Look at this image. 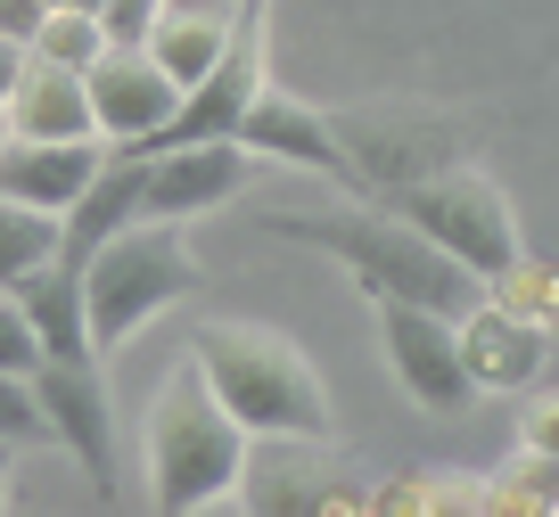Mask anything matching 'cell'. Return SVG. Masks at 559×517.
Segmentation results:
<instances>
[{
    "mask_svg": "<svg viewBox=\"0 0 559 517\" xmlns=\"http://www.w3.org/2000/svg\"><path fill=\"white\" fill-rule=\"evenodd\" d=\"M190 362L206 378V395L239 419L247 435H337L330 386L305 362V345H288L263 321H198Z\"/></svg>",
    "mask_w": 559,
    "mask_h": 517,
    "instance_id": "cell-3",
    "label": "cell"
},
{
    "mask_svg": "<svg viewBox=\"0 0 559 517\" xmlns=\"http://www.w3.org/2000/svg\"><path fill=\"white\" fill-rule=\"evenodd\" d=\"M34 411L50 428V444L91 477L99 501H123L116 484V411H107L99 362H34Z\"/></svg>",
    "mask_w": 559,
    "mask_h": 517,
    "instance_id": "cell-8",
    "label": "cell"
},
{
    "mask_svg": "<svg viewBox=\"0 0 559 517\" xmlns=\"http://www.w3.org/2000/svg\"><path fill=\"white\" fill-rule=\"evenodd\" d=\"M9 477H17V444H0V509H9Z\"/></svg>",
    "mask_w": 559,
    "mask_h": 517,
    "instance_id": "cell-29",
    "label": "cell"
},
{
    "mask_svg": "<svg viewBox=\"0 0 559 517\" xmlns=\"http://www.w3.org/2000/svg\"><path fill=\"white\" fill-rule=\"evenodd\" d=\"M330 123L346 140L354 197H395L469 156V123L437 116V107H354V116H330Z\"/></svg>",
    "mask_w": 559,
    "mask_h": 517,
    "instance_id": "cell-7",
    "label": "cell"
},
{
    "mask_svg": "<svg viewBox=\"0 0 559 517\" xmlns=\"http://www.w3.org/2000/svg\"><path fill=\"white\" fill-rule=\"evenodd\" d=\"M58 255V214H34L17 197H0V288H17L34 263Z\"/></svg>",
    "mask_w": 559,
    "mask_h": 517,
    "instance_id": "cell-22",
    "label": "cell"
},
{
    "mask_svg": "<svg viewBox=\"0 0 559 517\" xmlns=\"http://www.w3.org/2000/svg\"><path fill=\"white\" fill-rule=\"evenodd\" d=\"M91 17H99L107 41H140V34H148V17H157V0H99Z\"/></svg>",
    "mask_w": 559,
    "mask_h": 517,
    "instance_id": "cell-27",
    "label": "cell"
},
{
    "mask_svg": "<svg viewBox=\"0 0 559 517\" xmlns=\"http://www.w3.org/2000/svg\"><path fill=\"white\" fill-rule=\"evenodd\" d=\"M34 362H41V345H34V328H25L17 296L0 288V378H34Z\"/></svg>",
    "mask_w": 559,
    "mask_h": 517,
    "instance_id": "cell-25",
    "label": "cell"
},
{
    "mask_svg": "<svg viewBox=\"0 0 559 517\" xmlns=\"http://www.w3.org/2000/svg\"><path fill=\"white\" fill-rule=\"evenodd\" d=\"M263 239L313 247V255L346 263V279L370 296V304H428V312H469L477 279L444 255L437 239H419L386 197H354V206H313V214H255Z\"/></svg>",
    "mask_w": 559,
    "mask_h": 517,
    "instance_id": "cell-1",
    "label": "cell"
},
{
    "mask_svg": "<svg viewBox=\"0 0 559 517\" xmlns=\"http://www.w3.org/2000/svg\"><path fill=\"white\" fill-rule=\"evenodd\" d=\"M453 345H461V370H469L477 395H526L551 362V328L519 321V312L486 304L477 296L469 312H453Z\"/></svg>",
    "mask_w": 559,
    "mask_h": 517,
    "instance_id": "cell-13",
    "label": "cell"
},
{
    "mask_svg": "<svg viewBox=\"0 0 559 517\" xmlns=\"http://www.w3.org/2000/svg\"><path fill=\"white\" fill-rule=\"evenodd\" d=\"M99 50H107V34H99V17H83V9H50V17H34V34H25V58L67 67V74H83Z\"/></svg>",
    "mask_w": 559,
    "mask_h": 517,
    "instance_id": "cell-23",
    "label": "cell"
},
{
    "mask_svg": "<svg viewBox=\"0 0 559 517\" xmlns=\"http://www.w3.org/2000/svg\"><path fill=\"white\" fill-rule=\"evenodd\" d=\"M230 25H239V9H157V17H148V34H140V50L157 58V74H165L174 91H190L198 74L223 58Z\"/></svg>",
    "mask_w": 559,
    "mask_h": 517,
    "instance_id": "cell-18",
    "label": "cell"
},
{
    "mask_svg": "<svg viewBox=\"0 0 559 517\" xmlns=\"http://www.w3.org/2000/svg\"><path fill=\"white\" fill-rule=\"evenodd\" d=\"M486 304H502V312H519V321H535V328H551L559 337V263H535V255H519V263H502V272L486 279Z\"/></svg>",
    "mask_w": 559,
    "mask_h": 517,
    "instance_id": "cell-21",
    "label": "cell"
},
{
    "mask_svg": "<svg viewBox=\"0 0 559 517\" xmlns=\"http://www.w3.org/2000/svg\"><path fill=\"white\" fill-rule=\"evenodd\" d=\"M230 501L255 517H346L370 501V484L337 452V435H247V468Z\"/></svg>",
    "mask_w": 559,
    "mask_h": 517,
    "instance_id": "cell-6",
    "label": "cell"
},
{
    "mask_svg": "<svg viewBox=\"0 0 559 517\" xmlns=\"http://www.w3.org/2000/svg\"><path fill=\"white\" fill-rule=\"evenodd\" d=\"M263 156L247 140H190V148H157L140 156V214L157 223H198V214L230 206V197L255 181Z\"/></svg>",
    "mask_w": 559,
    "mask_h": 517,
    "instance_id": "cell-10",
    "label": "cell"
},
{
    "mask_svg": "<svg viewBox=\"0 0 559 517\" xmlns=\"http://www.w3.org/2000/svg\"><path fill=\"white\" fill-rule=\"evenodd\" d=\"M362 509H386V517H412V509H469V517H486V477H469V468H419V477L370 484Z\"/></svg>",
    "mask_w": 559,
    "mask_h": 517,
    "instance_id": "cell-19",
    "label": "cell"
},
{
    "mask_svg": "<svg viewBox=\"0 0 559 517\" xmlns=\"http://www.w3.org/2000/svg\"><path fill=\"white\" fill-rule=\"evenodd\" d=\"M0 132H17V140H83V132H91L83 74H67V67H41V58H25L17 91L0 99Z\"/></svg>",
    "mask_w": 559,
    "mask_h": 517,
    "instance_id": "cell-17",
    "label": "cell"
},
{
    "mask_svg": "<svg viewBox=\"0 0 559 517\" xmlns=\"http://www.w3.org/2000/svg\"><path fill=\"white\" fill-rule=\"evenodd\" d=\"M9 296H17L25 328H34L41 362H99V353H91V312H83V272H74V263H58V255L34 263Z\"/></svg>",
    "mask_w": 559,
    "mask_h": 517,
    "instance_id": "cell-15",
    "label": "cell"
},
{
    "mask_svg": "<svg viewBox=\"0 0 559 517\" xmlns=\"http://www.w3.org/2000/svg\"><path fill=\"white\" fill-rule=\"evenodd\" d=\"M247 468V428L206 395L198 362L181 353L174 370L148 395V419H140V477H148V509L157 517H198L223 509L239 493Z\"/></svg>",
    "mask_w": 559,
    "mask_h": 517,
    "instance_id": "cell-2",
    "label": "cell"
},
{
    "mask_svg": "<svg viewBox=\"0 0 559 517\" xmlns=\"http://www.w3.org/2000/svg\"><path fill=\"white\" fill-rule=\"evenodd\" d=\"M107 140L83 132V140H17L0 132V197H17V206L34 214H67L74 197H83V181L99 172Z\"/></svg>",
    "mask_w": 559,
    "mask_h": 517,
    "instance_id": "cell-14",
    "label": "cell"
},
{
    "mask_svg": "<svg viewBox=\"0 0 559 517\" xmlns=\"http://www.w3.org/2000/svg\"><path fill=\"white\" fill-rule=\"evenodd\" d=\"M83 99H91V132H99L107 148H140V140L174 116L181 91L157 74V58L140 50V41H107L83 67Z\"/></svg>",
    "mask_w": 559,
    "mask_h": 517,
    "instance_id": "cell-11",
    "label": "cell"
},
{
    "mask_svg": "<svg viewBox=\"0 0 559 517\" xmlns=\"http://www.w3.org/2000/svg\"><path fill=\"white\" fill-rule=\"evenodd\" d=\"M123 223H140V156L107 148L99 172L83 181V197L58 214V263H74V272H83V255H91V247H107Z\"/></svg>",
    "mask_w": 559,
    "mask_h": 517,
    "instance_id": "cell-16",
    "label": "cell"
},
{
    "mask_svg": "<svg viewBox=\"0 0 559 517\" xmlns=\"http://www.w3.org/2000/svg\"><path fill=\"white\" fill-rule=\"evenodd\" d=\"M486 509H493V517H551V509H559V452L519 444V452L486 477Z\"/></svg>",
    "mask_w": 559,
    "mask_h": 517,
    "instance_id": "cell-20",
    "label": "cell"
},
{
    "mask_svg": "<svg viewBox=\"0 0 559 517\" xmlns=\"http://www.w3.org/2000/svg\"><path fill=\"white\" fill-rule=\"evenodd\" d=\"M157 9H239V0H157Z\"/></svg>",
    "mask_w": 559,
    "mask_h": 517,
    "instance_id": "cell-30",
    "label": "cell"
},
{
    "mask_svg": "<svg viewBox=\"0 0 559 517\" xmlns=\"http://www.w3.org/2000/svg\"><path fill=\"white\" fill-rule=\"evenodd\" d=\"M519 444H535V452H559V386H551V395H535V386H526V411H519Z\"/></svg>",
    "mask_w": 559,
    "mask_h": 517,
    "instance_id": "cell-26",
    "label": "cell"
},
{
    "mask_svg": "<svg viewBox=\"0 0 559 517\" xmlns=\"http://www.w3.org/2000/svg\"><path fill=\"white\" fill-rule=\"evenodd\" d=\"M17 74H25V41H17V34H0V99L17 91Z\"/></svg>",
    "mask_w": 559,
    "mask_h": 517,
    "instance_id": "cell-28",
    "label": "cell"
},
{
    "mask_svg": "<svg viewBox=\"0 0 559 517\" xmlns=\"http://www.w3.org/2000/svg\"><path fill=\"white\" fill-rule=\"evenodd\" d=\"M50 9H83V17H91V9H99V0H41V17H50Z\"/></svg>",
    "mask_w": 559,
    "mask_h": 517,
    "instance_id": "cell-31",
    "label": "cell"
},
{
    "mask_svg": "<svg viewBox=\"0 0 559 517\" xmlns=\"http://www.w3.org/2000/svg\"><path fill=\"white\" fill-rule=\"evenodd\" d=\"M206 288V272H198L190 255V223H157V214H140V223H123L107 247H91L83 255V312H91V353H123L132 345V328H148L157 312L190 304V296Z\"/></svg>",
    "mask_w": 559,
    "mask_h": 517,
    "instance_id": "cell-4",
    "label": "cell"
},
{
    "mask_svg": "<svg viewBox=\"0 0 559 517\" xmlns=\"http://www.w3.org/2000/svg\"><path fill=\"white\" fill-rule=\"evenodd\" d=\"M386 206H395L403 223L419 230V239H437L444 255H453L461 272L477 279V288H486L502 263H519V255H526L510 197L493 190V181L469 165V156H461V165H444V172H428V181H412V190H395Z\"/></svg>",
    "mask_w": 559,
    "mask_h": 517,
    "instance_id": "cell-5",
    "label": "cell"
},
{
    "mask_svg": "<svg viewBox=\"0 0 559 517\" xmlns=\"http://www.w3.org/2000/svg\"><path fill=\"white\" fill-rule=\"evenodd\" d=\"M379 345H386V370L395 386L437 419H461L477 402L469 370H461V345H453V312H428V304H379Z\"/></svg>",
    "mask_w": 559,
    "mask_h": 517,
    "instance_id": "cell-9",
    "label": "cell"
},
{
    "mask_svg": "<svg viewBox=\"0 0 559 517\" xmlns=\"http://www.w3.org/2000/svg\"><path fill=\"white\" fill-rule=\"evenodd\" d=\"M0 444H50V428H41L34 411V378H0Z\"/></svg>",
    "mask_w": 559,
    "mask_h": 517,
    "instance_id": "cell-24",
    "label": "cell"
},
{
    "mask_svg": "<svg viewBox=\"0 0 559 517\" xmlns=\"http://www.w3.org/2000/svg\"><path fill=\"white\" fill-rule=\"evenodd\" d=\"M230 140H247V148L272 156V165H305V172H321V181H337V190H354V165H346V140H337L330 107L297 99L288 83H263Z\"/></svg>",
    "mask_w": 559,
    "mask_h": 517,
    "instance_id": "cell-12",
    "label": "cell"
}]
</instances>
